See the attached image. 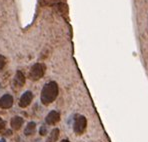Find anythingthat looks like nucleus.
I'll use <instances>...</instances> for the list:
<instances>
[{
    "label": "nucleus",
    "instance_id": "obj_1",
    "mask_svg": "<svg viewBox=\"0 0 148 142\" xmlns=\"http://www.w3.org/2000/svg\"><path fill=\"white\" fill-rule=\"evenodd\" d=\"M58 93H59V88H58V84L55 81H50L46 83L41 91L40 99L42 104H44V105L51 104L57 98Z\"/></svg>",
    "mask_w": 148,
    "mask_h": 142
},
{
    "label": "nucleus",
    "instance_id": "obj_2",
    "mask_svg": "<svg viewBox=\"0 0 148 142\" xmlns=\"http://www.w3.org/2000/svg\"><path fill=\"white\" fill-rule=\"evenodd\" d=\"M45 69H46V67H45L44 64H42V63H35V64L30 68L29 78L31 80H33V81L39 80L44 75Z\"/></svg>",
    "mask_w": 148,
    "mask_h": 142
},
{
    "label": "nucleus",
    "instance_id": "obj_3",
    "mask_svg": "<svg viewBox=\"0 0 148 142\" xmlns=\"http://www.w3.org/2000/svg\"><path fill=\"white\" fill-rule=\"evenodd\" d=\"M87 127V119L83 115H77L74 119L73 130L77 135H81L84 133Z\"/></svg>",
    "mask_w": 148,
    "mask_h": 142
},
{
    "label": "nucleus",
    "instance_id": "obj_4",
    "mask_svg": "<svg viewBox=\"0 0 148 142\" xmlns=\"http://www.w3.org/2000/svg\"><path fill=\"white\" fill-rule=\"evenodd\" d=\"M32 99H33V94H32L31 91H25L22 94V96L20 97L19 106H20L21 108H25V107L29 106L30 103L32 102Z\"/></svg>",
    "mask_w": 148,
    "mask_h": 142
},
{
    "label": "nucleus",
    "instance_id": "obj_5",
    "mask_svg": "<svg viewBox=\"0 0 148 142\" xmlns=\"http://www.w3.org/2000/svg\"><path fill=\"white\" fill-rule=\"evenodd\" d=\"M60 121V113L56 110H52L47 114L46 118H45V122L48 125H55L56 123Z\"/></svg>",
    "mask_w": 148,
    "mask_h": 142
},
{
    "label": "nucleus",
    "instance_id": "obj_6",
    "mask_svg": "<svg viewBox=\"0 0 148 142\" xmlns=\"http://www.w3.org/2000/svg\"><path fill=\"white\" fill-rule=\"evenodd\" d=\"M13 105V97L10 94H5L0 98V107L3 109H8Z\"/></svg>",
    "mask_w": 148,
    "mask_h": 142
},
{
    "label": "nucleus",
    "instance_id": "obj_7",
    "mask_svg": "<svg viewBox=\"0 0 148 142\" xmlns=\"http://www.w3.org/2000/svg\"><path fill=\"white\" fill-rule=\"evenodd\" d=\"M25 84V76L21 71H17L14 76V80H13V85L17 88H21L23 85Z\"/></svg>",
    "mask_w": 148,
    "mask_h": 142
},
{
    "label": "nucleus",
    "instance_id": "obj_8",
    "mask_svg": "<svg viewBox=\"0 0 148 142\" xmlns=\"http://www.w3.org/2000/svg\"><path fill=\"white\" fill-rule=\"evenodd\" d=\"M23 122H24V120H23L22 117H20V116H14V117H13V118L11 119V122H10V125H11L12 129H14V130H19L21 127H22Z\"/></svg>",
    "mask_w": 148,
    "mask_h": 142
},
{
    "label": "nucleus",
    "instance_id": "obj_9",
    "mask_svg": "<svg viewBox=\"0 0 148 142\" xmlns=\"http://www.w3.org/2000/svg\"><path fill=\"white\" fill-rule=\"evenodd\" d=\"M59 134H60V131L58 128H54L53 130L50 132V134L48 135L46 139V142H56L59 138Z\"/></svg>",
    "mask_w": 148,
    "mask_h": 142
},
{
    "label": "nucleus",
    "instance_id": "obj_10",
    "mask_svg": "<svg viewBox=\"0 0 148 142\" xmlns=\"http://www.w3.org/2000/svg\"><path fill=\"white\" fill-rule=\"evenodd\" d=\"M35 129H36V123L35 122H33V121L29 122L24 129V134L26 135V136H30V135L34 134Z\"/></svg>",
    "mask_w": 148,
    "mask_h": 142
},
{
    "label": "nucleus",
    "instance_id": "obj_11",
    "mask_svg": "<svg viewBox=\"0 0 148 142\" xmlns=\"http://www.w3.org/2000/svg\"><path fill=\"white\" fill-rule=\"evenodd\" d=\"M5 65H6V58L3 55H0V71L3 70Z\"/></svg>",
    "mask_w": 148,
    "mask_h": 142
},
{
    "label": "nucleus",
    "instance_id": "obj_12",
    "mask_svg": "<svg viewBox=\"0 0 148 142\" xmlns=\"http://www.w3.org/2000/svg\"><path fill=\"white\" fill-rule=\"evenodd\" d=\"M39 133H40V135H42V136H44V135L47 134V127L46 126H41L40 130H39Z\"/></svg>",
    "mask_w": 148,
    "mask_h": 142
},
{
    "label": "nucleus",
    "instance_id": "obj_13",
    "mask_svg": "<svg viewBox=\"0 0 148 142\" xmlns=\"http://www.w3.org/2000/svg\"><path fill=\"white\" fill-rule=\"evenodd\" d=\"M4 127H5V122H4V120L2 118H0V130L3 129Z\"/></svg>",
    "mask_w": 148,
    "mask_h": 142
},
{
    "label": "nucleus",
    "instance_id": "obj_14",
    "mask_svg": "<svg viewBox=\"0 0 148 142\" xmlns=\"http://www.w3.org/2000/svg\"><path fill=\"white\" fill-rule=\"evenodd\" d=\"M61 142H70V141H69L68 139H63V140H62Z\"/></svg>",
    "mask_w": 148,
    "mask_h": 142
},
{
    "label": "nucleus",
    "instance_id": "obj_15",
    "mask_svg": "<svg viewBox=\"0 0 148 142\" xmlns=\"http://www.w3.org/2000/svg\"><path fill=\"white\" fill-rule=\"evenodd\" d=\"M0 142H5V140H4V139H1V141Z\"/></svg>",
    "mask_w": 148,
    "mask_h": 142
}]
</instances>
